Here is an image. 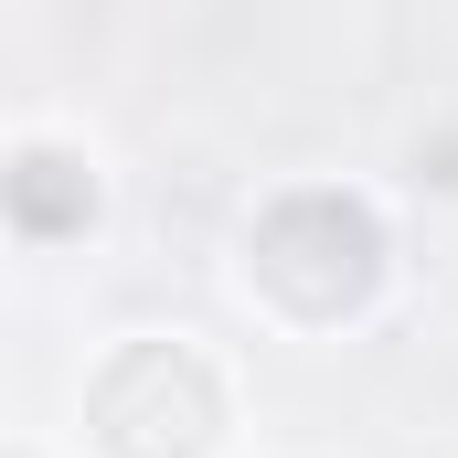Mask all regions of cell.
Instances as JSON below:
<instances>
[{
  "label": "cell",
  "mask_w": 458,
  "mask_h": 458,
  "mask_svg": "<svg viewBox=\"0 0 458 458\" xmlns=\"http://www.w3.org/2000/svg\"><path fill=\"white\" fill-rule=\"evenodd\" d=\"M234 267H245V299L267 310V320H288V331H342L373 310V288H384V267H394V234L384 214L342 192V182H288V192H267L256 214H245V245H234Z\"/></svg>",
  "instance_id": "cell-1"
},
{
  "label": "cell",
  "mask_w": 458,
  "mask_h": 458,
  "mask_svg": "<svg viewBox=\"0 0 458 458\" xmlns=\"http://www.w3.org/2000/svg\"><path fill=\"white\" fill-rule=\"evenodd\" d=\"M97 458H214L225 448V373L182 331H139L86 373Z\"/></svg>",
  "instance_id": "cell-2"
},
{
  "label": "cell",
  "mask_w": 458,
  "mask_h": 458,
  "mask_svg": "<svg viewBox=\"0 0 458 458\" xmlns=\"http://www.w3.org/2000/svg\"><path fill=\"white\" fill-rule=\"evenodd\" d=\"M97 214H107V182L86 149H64V139L0 149V225L21 245H75V234H97Z\"/></svg>",
  "instance_id": "cell-3"
},
{
  "label": "cell",
  "mask_w": 458,
  "mask_h": 458,
  "mask_svg": "<svg viewBox=\"0 0 458 458\" xmlns=\"http://www.w3.org/2000/svg\"><path fill=\"white\" fill-rule=\"evenodd\" d=\"M416 182H427V192H458V128L416 139Z\"/></svg>",
  "instance_id": "cell-4"
},
{
  "label": "cell",
  "mask_w": 458,
  "mask_h": 458,
  "mask_svg": "<svg viewBox=\"0 0 458 458\" xmlns=\"http://www.w3.org/2000/svg\"><path fill=\"white\" fill-rule=\"evenodd\" d=\"M0 458H32V448H0Z\"/></svg>",
  "instance_id": "cell-5"
}]
</instances>
